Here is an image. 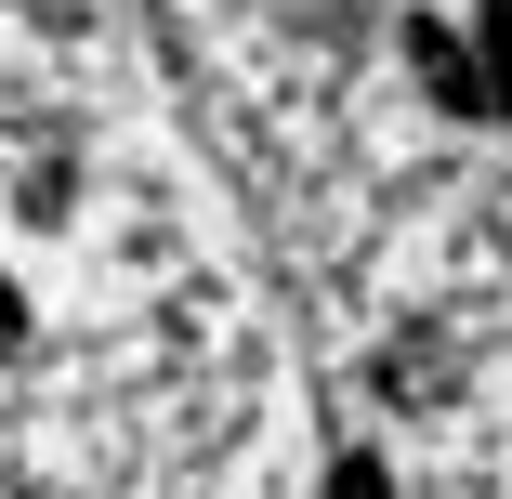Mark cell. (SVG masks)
Returning a JSON list of instances; mask_svg holds the SVG:
<instances>
[{"label": "cell", "mask_w": 512, "mask_h": 499, "mask_svg": "<svg viewBox=\"0 0 512 499\" xmlns=\"http://www.w3.org/2000/svg\"><path fill=\"white\" fill-rule=\"evenodd\" d=\"M407 53H421V79L447 92V106H473V119H512V0H486V53H460L447 27H407Z\"/></svg>", "instance_id": "6da1fadb"}, {"label": "cell", "mask_w": 512, "mask_h": 499, "mask_svg": "<svg viewBox=\"0 0 512 499\" xmlns=\"http://www.w3.org/2000/svg\"><path fill=\"white\" fill-rule=\"evenodd\" d=\"M14 329H27V316H14V289H0V355H14Z\"/></svg>", "instance_id": "3957f363"}, {"label": "cell", "mask_w": 512, "mask_h": 499, "mask_svg": "<svg viewBox=\"0 0 512 499\" xmlns=\"http://www.w3.org/2000/svg\"><path fill=\"white\" fill-rule=\"evenodd\" d=\"M329 486H342V499H394V473H381V460H368V447H355V460H342V473H329Z\"/></svg>", "instance_id": "7a4b0ae2"}]
</instances>
